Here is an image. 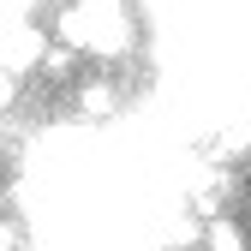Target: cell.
Here are the masks:
<instances>
[{
    "label": "cell",
    "instance_id": "obj_1",
    "mask_svg": "<svg viewBox=\"0 0 251 251\" xmlns=\"http://www.w3.org/2000/svg\"><path fill=\"white\" fill-rule=\"evenodd\" d=\"M60 36H66L78 54H96V60H114L132 42V12L126 0H72L66 18H60Z\"/></svg>",
    "mask_w": 251,
    "mask_h": 251
},
{
    "label": "cell",
    "instance_id": "obj_2",
    "mask_svg": "<svg viewBox=\"0 0 251 251\" xmlns=\"http://www.w3.org/2000/svg\"><path fill=\"white\" fill-rule=\"evenodd\" d=\"M203 251H245V227L227 215H209L203 222Z\"/></svg>",
    "mask_w": 251,
    "mask_h": 251
},
{
    "label": "cell",
    "instance_id": "obj_3",
    "mask_svg": "<svg viewBox=\"0 0 251 251\" xmlns=\"http://www.w3.org/2000/svg\"><path fill=\"white\" fill-rule=\"evenodd\" d=\"M78 108H84L90 120H108V114H114V90H108V84H90V90H78Z\"/></svg>",
    "mask_w": 251,
    "mask_h": 251
},
{
    "label": "cell",
    "instance_id": "obj_4",
    "mask_svg": "<svg viewBox=\"0 0 251 251\" xmlns=\"http://www.w3.org/2000/svg\"><path fill=\"white\" fill-rule=\"evenodd\" d=\"M60 6H72V0H60Z\"/></svg>",
    "mask_w": 251,
    "mask_h": 251
}]
</instances>
